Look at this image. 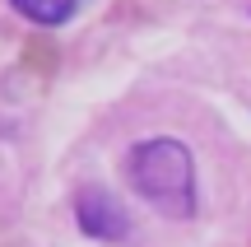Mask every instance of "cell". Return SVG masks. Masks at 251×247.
Listing matches in <instances>:
<instances>
[{
	"label": "cell",
	"instance_id": "3",
	"mask_svg": "<svg viewBox=\"0 0 251 247\" xmlns=\"http://www.w3.org/2000/svg\"><path fill=\"white\" fill-rule=\"evenodd\" d=\"M9 5H14L24 19L42 24V28H61L65 19H70L75 9H79V0H9Z\"/></svg>",
	"mask_w": 251,
	"mask_h": 247
},
{
	"label": "cell",
	"instance_id": "1",
	"mask_svg": "<svg viewBox=\"0 0 251 247\" xmlns=\"http://www.w3.org/2000/svg\"><path fill=\"white\" fill-rule=\"evenodd\" d=\"M126 177L158 215H168V220H191L196 215V164H191V149L181 140L153 136V140L130 145Z\"/></svg>",
	"mask_w": 251,
	"mask_h": 247
},
{
	"label": "cell",
	"instance_id": "2",
	"mask_svg": "<svg viewBox=\"0 0 251 247\" xmlns=\"http://www.w3.org/2000/svg\"><path fill=\"white\" fill-rule=\"evenodd\" d=\"M75 220H79V229L89 233V238H102V243H117V238H126V233H130L126 210L112 201L107 192H98V187L79 192V201H75Z\"/></svg>",
	"mask_w": 251,
	"mask_h": 247
}]
</instances>
